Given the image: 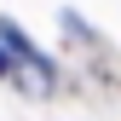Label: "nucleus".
<instances>
[{
    "label": "nucleus",
    "instance_id": "nucleus-1",
    "mask_svg": "<svg viewBox=\"0 0 121 121\" xmlns=\"http://www.w3.org/2000/svg\"><path fill=\"white\" fill-rule=\"evenodd\" d=\"M0 69H6V58H0Z\"/></svg>",
    "mask_w": 121,
    "mask_h": 121
}]
</instances>
